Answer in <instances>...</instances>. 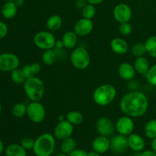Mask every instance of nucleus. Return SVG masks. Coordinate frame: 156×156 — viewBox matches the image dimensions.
I'll return each instance as SVG.
<instances>
[{
  "label": "nucleus",
  "instance_id": "obj_1",
  "mask_svg": "<svg viewBox=\"0 0 156 156\" xmlns=\"http://www.w3.org/2000/svg\"><path fill=\"white\" fill-rule=\"evenodd\" d=\"M149 100L142 91H129L122 97L120 101V108L126 116L133 118L143 117L147 112Z\"/></svg>",
  "mask_w": 156,
  "mask_h": 156
},
{
  "label": "nucleus",
  "instance_id": "obj_2",
  "mask_svg": "<svg viewBox=\"0 0 156 156\" xmlns=\"http://www.w3.org/2000/svg\"><path fill=\"white\" fill-rule=\"evenodd\" d=\"M56 146L54 135L45 133L40 135L34 141L33 152L36 156H51Z\"/></svg>",
  "mask_w": 156,
  "mask_h": 156
},
{
  "label": "nucleus",
  "instance_id": "obj_3",
  "mask_svg": "<svg viewBox=\"0 0 156 156\" xmlns=\"http://www.w3.org/2000/svg\"><path fill=\"white\" fill-rule=\"evenodd\" d=\"M24 85V91L30 101H40L45 92L44 82L37 76L26 79Z\"/></svg>",
  "mask_w": 156,
  "mask_h": 156
},
{
  "label": "nucleus",
  "instance_id": "obj_4",
  "mask_svg": "<svg viewBox=\"0 0 156 156\" xmlns=\"http://www.w3.org/2000/svg\"><path fill=\"white\" fill-rule=\"evenodd\" d=\"M117 96V89L111 84L99 85L93 92L94 103L101 107H105L112 103Z\"/></svg>",
  "mask_w": 156,
  "mask_h": 156
},
{
  "label": "nucleus",
  "instance_id": "obj_5",
  "mask_svg": "<svg viewBox=\"0 0 156 156\" xmlns=\"http://www.w3.org/2000/svg\"><path fill=\"white\" fill-rule=\"evenodd\" d=\"M70 61L75 68L83 70L89 66L91 63V56L85 47H77L73 49L71 53Z\"/></svg>",
  "mask_w": 156,
  "mask_h": 156
},
{
  "label": "nucleus",
  "instance_id": "obj_6",
  "mask_svg": "<svg viewBox=\"0 0 156 156\" xmlns=\"http://www.w3.org/2000/svg\"><path fill=\"white\" fill-rule=\"evenodd\" d=\"M56 37L53 32L50 30H42L34 36L33 42L38 49L43 50L53 49L56 43Z\"/></svg>",
  "mask_w": 156,
  "mask_h": 156
},
{
  "label": "nucleus",
  "instance_id": "obj_7",
  "mask_svg": "<svg viewBox=\"0 0 156 156\" xmlns=\"http://www.w3.org/2000/svg\"><path fill=\"white\" fill-rule=\"evenodd\" d=\"M27 116L34 123H41L46 117V109L40 101H31L27 105Z\"/></svg>",
  "mask_w": 156,
  "mask_h": 156
},
{
  "label": "nucleus",
  "instance_id": "obj_8",
  "mask_svg": "<svg viewBox=\"0 0 156 156\" xmlns=\"http://www.w3.org/2000/svg\"><path fill=\"white\" fill-rule=\"evenodd\" d=\"M20 59L12 53H3L0 54V70L2 72H12L18 68Z\"/></svg>",
  "mask_w": 156,
  "mask_h": 156
},
{
  "label": "nucleus",
  "instance_id": "obj_9",
  "mask_svg": "<svg viewBox=\"0 0 156 156\" xmlns=\"http://www.w3.org/2000/svg\"><path fill=\"white\" fill-rule=\"evenodd\" d=\"M134 122L132 117L129 116H122L120 118L117 119L115 123L116 131L120 135L128 136L133 133L134 130Z\"/></svg>",
  "mask_w": 156,
  "mask_h": 156
},
{
  "label": "nucleus",
  "instance_id": "obj_10",
  "mask_svg": "<svg viewBox=\"0 0 156 156\" xmlns=\"http://www.w3.org/2000/svg\"><path fill=\"white\" fill-rule=\"evenodd\" d=\"M132 9L126 3H119L113 10L114 18L118 23L129 22L132 18Z\"/></svg>",
  "mask_w": 156,
  "mask_h": 156
},
{
  "label": "nucleus",
  "instance_id": "obj_11",
  "mask_svg": "<svg viewBox=\"0 0 156 156\" xmlns=\"http://www.w3.org/2000/svg\"><path fill=\"white\" fill-rule=\"evenodd\" d=\"M73 131H74L73 125L67 121L66 120H65L58 122L54 128L53 135H54L55 138L62 141L69 137H71L73 133Z\"/></svg>",
  "mask_w": 156,
  "mask_h": 156
},
{
  "label": "nucleus",
  "instance_id": "obj_12",
  "mask_svg": "<svg viewBox=\"0 0 156 156\" xmlns=\"http://www.w3.org/2000/svg\"><path fill=\"white\" fill-rule=\"evenodd\" d=\"M96 129L99 135L111 136L115 131V124L110 118L103 117L99 118L96 123Z\"/></svg>",
  "mask_w": 156,
  "mask_h": 156
},
{
  "label": "nucleus",
  "instance_id": "obj_13",
  "mask_svg": "<svg viewBox=\"0 0 156 156\" xmlns=\"http://www.w3.org/2000/svg\"><path fill=\"white\" fill-rule=\"evenodd\" d=\"M111 141L110 149L115 154H123L129 149L127 136L120 134L114 136L112 137Z\"/></svg>",
  "mask_w": 156,
  "mask_h": 156
},
{
  "label": "nucleus",
  "instance_id": "obj_14",
  "mask_svg": "<svg viewBox=\"0 0 156 156\" xmlns=\"http://www.w3.org/2000/svg\"><path fill=\"white\" fill-rule=\"evenodd\" d=\"M94 28V24L91 19L82 18L78 20L74 25V31L79 37L89 35Z\"/></svg>",
  "mask_w": 156,
  "mask_h": 156
},
{
  "label": "nucleus",
  "instance_id": "obj_15",
  "mask_svg": "<svg viewBox=\"0 0 156 156\" xmlns=\"http://www.w3.org/2000/svg\"><path fill=\"white\" fill-rule=\"evenodd\" d=\"M127 140L129 148L132 149L133 152H141L144 150L145 146H146V142L140 135L133 133L132 134L128 136Z\"/></svg>",
  "mask_w": 156,
  "mask_h": 156
},
{
  "label": "nucleus",
  "instance_id": "obj_16",
  "mask_svg": "<svg viewBox=\"0 0 156 156\" xmlns=\"http://www.w3.org/2000/svg\"><path fill=\"white\" fill-rule=\"evenodd\" d=\"M136 70L133 65L129 62H123L118 67V74L123 80L129 82L134 79L136 75Z\"/></svg>",
  "mask_w": 156,
  "mask_h": 156
},
{
  "label": "nucleus",
  "instance_id": "obj_17",
  "mask_svg": "<svg viewBox=\"0 0 156 156\" xmlns=\"http://www.w3.org/2000/svg\"><path fill=\"white\" fill-rule=\"evenodd\" d=\"M111 146V141L108 137L104 136H99L96 137L92 142V149L100 154L108 152Z\"/></svg>",
  "mask_w": 156,
  "mask_h": 156
},
{
  "label": "nucleus",
  "instance_id": "obj_18",
  "mask_svg": "<svg viewBox=\"0 0 156 156\" xmlns=\"http://www.w3.org/2000/svg\"><path fill=\"white\" fill-rule=\"evenodd\" d=\"M110 45L112 51L117 55L125 54L129 50L127 41L121 37H115L112 39Z\"/></svg>",
  "mask_w": 156,
  "mask_h": 156
},
{
  "label": "nucleus",
  "instance_id": "obj_19",
  "mask_svg": "<svg viewBox=\"0 0 156 156\" xmlns=\"http://www.w3.org/2000/svg\"><path fill=\"white\" fill-rule=\"evenodd\" d=\"M78 36L74 30H68L62 35V41L66 49H74L78 44Z\"/></svg>",
  "mask_w": 156,
  "mask_h": 156
},
{
  "label": "nucleus",
  "instance_id": "obj_20",
  "mask_svg": "<svg viewBox=\"0 0 156 156\" xmlns=\"http://www.w3.org/2000/svg\"><path fill=\"white\" fill-rule=\"evenodd\" d=\"M133 66L136 73L145 76L149 71L151 66L150 62L147 58L145 57V56H140V57H136L135 62H134Z\"/></svg>",
  "mask_w": 156,
  "mask_h": 156
},
{
  "label": "nucleus",
  "instance_id": "obj_21",
  "mask_svg": "<svg viewBox=\"0 0 156 156\" xmlns=\"http://www.w3.org/2000/svg\"><path fill=\"white\" fill-rule=\"evenodd\" d=\"M18 12V6L14 2H6L2 8V15L5 19H12Z\"/></svg>",
  "mask_w": 156,
  "mask_h": 156
},
{
  "label": "nucleus",
  "instance_id": "obj_22",
  "mask_svg": "<svg viewBox=\"0 0 156 156\" xmlns=\"http://www.w3.org/2000/svg\"><path fill=\"white\" fill-rule=\"evenodd\" d=\"M62 20L59 15H53L47 19L46 27L51 32L58 31L62 27Z\"/></svg>",
  "mask_w": 156,
  "mask_h": 156
},
{
  "label": "nucleus",
  "instance_id": "obj_23",
  "mask_svg": "<svg viewBox=\"0 0 156 156\" xmlns=\"http://www.w3.org/2000/svg\"><path fill=\"white\" fill-rule=\"evenodd\" d=\"M6 156H27V150L21 144L12 143L5 148Z\"/></svg>",
  "mask_w": 156,
  "mask_h": 156
},
{
  "label": "nucleus",
  "instance_id": "obj_24",
  "mask_svg": "<svg viewBox=\"0 0 156 156\" xmlns=\"http://www.w3.org/2000/svg\"><path fill=\"white\" fill-rule=\"evenodd\" d=\"M41 65L39 62H33L30 64H27L22 68V71L25 76L26 79L36 76L41 71Z\"/></svg>",
  "mask_w": 156,
  "mask_h": 156
},
{
  "label": "nucleus",
  "instance_id": "obj_25",
  "mask_svg": "<svg viewBox=\"0 0 156 156\" xmlns=\"http://www.w3.org/2000/svg\"><path fill=\"white\" fill-rule=\"evenodd\" d=\"M66 120L69 122L70 123L75 125H79L83 122L84 116L81 112L78 111H69L66 115Z\"/></svg>",
  "mask_w": 156,
  "mask_h": 156
},
{
  "label": "nucleus",
  "instance_id": "obj_26",
  "mask_svg": "<svg viewBox=\"0 0 156 156\" xmlns=\"http://www.w3.org/2000/svg\"><path fill=\"white\" fill-rule=\"evenodd\" d=\"M76 147V142L73 137H69L66 140H62V143L60 145V149L62 151V153L69 155L70 152H73Z\"/></svg>",
  "mask_w": 156,
  "mask_h": 156
},
{
  "label": "nucleus",
  "instance_id": "obj_27",
  "mask_svg": "<svg viewBox=\"0 0 156 156\" xmlns=\"http://www.w3.org/2000/svg\"><path fill=\"white\" fill-rule=\"evenodd\" d=\"M56 59H57V56H56V51L53 49L44 50L41 56L43 63L47 66L53 65L56 61Z\"/></svg>",
  "mask_w": 156,
  "mask_h": 156
},
{
  "label": "nucleus",
  "instance_id": "obj_28",
  "mask_svg": "<svg viewBox=\"0 0 156 156\" xmlns=\"http://www.w3.org/2000/svg\"><path fill=\"white\" fill-rule=\"evenodd\" d=\"M144 133L147 138L153 140L156 138V119L148 121L144 127Z\"/></svg>",
  "mask_w": 156,
  "mask_h": 156
},
{
  "label": "nucleus",
  "instance_id": "obj_29",
  "mask_svg": "<svg viewBox=\"0 0 156 156\" xmlns=\"http://www.w3.org/2000/svg\"><path fill=\"white\" fill-rule=\"evenodd\" d=\"M146 53L150 56L156 58V35L151 36L145 41Z\"/></svg>",
  "mask_w": 156,
  "mask_h": 156
},
{
  "label": "nucleus",
  "instance_id": "obj_30",
  "mask_svg": "<svg viewBox=\"0 0 156 156\" xmlns=\"http://www.w3.org/2000/svg\"><path fill=\"white\" fill-rule=\"evenodd\" d=\"M11 79L16 85H22L26 81V77L22 71V69L17 68L11 72Z\"/></svg>",
  "mask_w": 156,
  "mask_h": 156
},
{
  "label": "nucleus",
  "instance_id": "obj_31",
  "mask_svg": "<svg viewBox=\"0 0 156 156\" xmlns=\"http://www.w3.org/2000/svg\"><path fill=\"white\" fill-rule=\"evenodd\" d=\"M27 107L24 103H17L13 106L12 110V113L14 117L17 118H21L27 115Z\"/></svg>",
  "mask_w": 156,
  "mask_h": 156
},
{
  "label": "nucleus",
  "instance_id": "obj_32",
  "mask_svg": "<svg viewBox=\"0 0 156 156\" xmlns=\"http://www.w3.org/2000/svg\"><path fill=\"white\" fill-rule=\"evenodd\" d=\"M131 53L136 57H140V56H144L146 53V49L145 44L143 43H136L133 44L131 47Z\"/></svg>",
  "mask_w": 156,
  "mask_h": 156
},
{
  "label": "nucleus",
  "instance_id": "obj_33",
  "mask_svg": "<svg viewBox=\"0 0 156 156\" xmlns=\"http://www.w3.org/2000/svg\"><path fill=\"white\" fill-rule=\"evenodd\" d=\"M96 15L95 6L91 4H87L83 9H82V18H87V19H92Z\"/></svg>",
  "mask_w": 156,
  "mask_h": 156
},
{
  "label": "nucleus",
  "instance_id": "obj_34",
  "mask_svg": "<svg viewBox=\"0 0 156 156\" xmlns=\"http://www.w3.org/2000/svg\"><path fill=\"white\" fill-rule=\"evenodd\" d=\"M146 79L150 85L156 86V63L150 66L146 75Z\"/></svg>",
  "mask_w": 156,
  "mask_h": 156
},
{
  "label": "nucleus",
  "instance_id": "obj_35",
  "mask_svg": "<svg viewBox=\"0 0 156 156\" xmlns=\"http://www.w3.org/2000/svg\"><path fill=\"white\" fill-rule=\"evenodd\" d=\"M119 33L122 35V36H129L133 30V27L129 22H124L120 23L118 27Z\"/></svg>",
  "mask_w": 156,
  "mask_h": 156
},
{
  "label": "nucleus",
  "instance_id": "obj_36",
  "mask_svg": "<svg viewBox=\"0 0 156 156\" xmlns=\"http://www.w3.org/2000/svg\"><path fill=\"white\" fill-rule=\"evenodd\" d=\"M34 140H33L30 137H24L22 140H21V143L20 144L22 146L24 149L26 150H33L34 146Z\"/></svg>",
  "mask_w": 156,
  "mask_h": 156
},
{
  "label": "nucleus",
  "instance_id": "obj_37",
  "mask_svg": "<svg viewBox=\"0 0 156 156\" xmlns=\"http://www.w3.org/2000/svg\"><path fill=\"white\" fill-rule=\"evenodd\" d=\"M9 32V28L5 23L0 21V39H3L5 37Z\"/></svg>",
  "mask_w": 156,
  "mask_h": 156
},
{
  "label": "nucleus",
  "instance_id": "obj_38",
  "mask_svg": "<svg viewBox=\"0 0 156 156\" xmlns=\"http://www.w3.org/2000/svg\"><path fill=\"white\" fill-rule=\"evenodd\" d=\"M69 156H88V152L84 149H75L73 152L69 154Z\"/></svg>",
  "mask_w": 156,
  "mask_h": 156
},
{
  "label": "nucleus",
  "instance_id": "obj_39",
  "mask_svg": "<svg viewBox=\"0 0 156 156\" xmlns=\"http://www.w3.org/2000/svg\"><path fill=\"white\" fill-rule=\"evenodd\" d=\"M127 87L129 89V91H136V90H138V88H139L138 82L134 80V79H132V80L129 81V83H128Z\"/></svg>",
  "mask_w": 156,
  "mask_h": 156
},
{
  "label": "nucleus",
  "instance_id": "obj_40",
  "mask_svg": "<svg viewBox=\"0 0 156 156\" xmlns=\"http://www.w3.org/2000/svg\"><path fill=\"white\" fill-rule=\"evenodd\" d=\"M87 4L88 2L86 0H76L75 2V5L78 9H82Z\"/></svg>",
  "mask_w": 156,
  "mask_h": 156
},
{
  "label": "nucleus",
  "instance_id": "obj_41",
  "mask_svg": "<svg viewBox=\"0 0 156 156\" xmlns=\"http://www.w3.org/2000/svg\"><path fill=\"white\" fill-rule=\"evenodd\" d=\"M140 156H156V152L153 150H143L140 152Z\"/></svg>",
  "mask_w": 156,
  "mask_h": 156
},
{
  "label": "nucleus",
  "instance_id": "obj_42",
  "mask_svg": "<svg viewBox=\"0 0 156 156\" xmlns=\"http://www.w3.org/2000/svg\"><path fill=\"white\" fill-rule=\"evenodd\" d=\"M64 47V44L62 42V40H56V43H55V47L54 48L56 50H62Z\"/></svg>",
  "mask_w": 156,
  "mask_h": 156
},
{
  "label": "nucleus",
  "instance_id": "obj_43",
  "mask_svg": "<svg viewBox=\"0 0 156 156\" xmlns=\"http://www.w3.org/2000/svg\"><path fill=\"white\" fill-rule=\"evenodd\" d=\"M88 4L93 5H99L104 2V0H86Z\"/></svg>",
  "mask_w": 156,
  "mask_h": 156
},
{
  "label": "nucleus",
  "instance_id": "obj_44",
  "mask_svg": "<svg viewBox=\"0 0 156 156\" xmlns=\"http://www.w3.org/2000/svg\"><path fill=\"white\" fill-rule=\"evenodd\" d=\"M151 147H152V150H153L154 152H156V138L153 139L152 140V143H151Z\"/></svg>",
  "mask_w": 156,
  "mask_h": 156
},
{
  "label": "nucleus",
  "instance_id": "obj_45",
  "mask_svg": "<svg viewBox=\"0 0 156 156\" xmlns=\"http://www.w3.org/2000/svg\"><path fill=\"white\" fill-rule=\"evenodd\" d=\"M14 2L15 3L18 7H20V6H22L24 3V0H14Z\"/></svg>",
  "mask_w": 156,
  "mask_h": 156
},
{
  "label": "nucleus",
  "instance_id": "obj_46",
  "mask_svg": "<svg viewBox=\"0 0 156 156\" xmlns=\"http://www.w3.org/2000/svg\"><path fill=\"white\" fill-rule=\"evenodd\" d=\"M88 156H101V154L93 150L91 152H88Z\"/></svg>",
  "mask_w": 156,
  "mask_h": 156
},
{
  "label": "nucleus",
  "instance_id": "obj_47",
  "mask_svg": "<svg viewBox=\"0 0 156 156\" xmlns=\"http://www.w3.org/2000/svg\"><path fill=\"white\" fill-rule=\"evenodd\" d=\"M3 151H4V144H3L2 140L0 139V155H1V154L2 153Z\"/></svg>",
  "mask_w": 156,
  "mask_h": 156
},
{
  "label": "nucleus",
  "instance_id": "obj_48",
  "mask_svg": "<svg viewBox=\"0 0 156 156\" xmlns=\"http://www.w3.org/2000/svg\"><path fill=\"white\" fill-rule=\"evenodd\" d=\"M66 120V116L64 115H59V117H58V122L59 121H62V120Z\"/></svg>",
  "mask_w": 156,
  "mask_h": 156
},
{
  "label": "nucleus",
  "instance_id": "obj_49",
  "mask_svg": "<svg viewBox=\"0 0 156 156\" xmlns=\"http://www.w3.org/2000/svg\"><path fill=\"white\" fill-rule=\"evenodd\" d=\"M55 156H69V155H66V154H64V153H61V154H58V155Z\"/></svg>",
  "mask_w": 156,
  "mask_h": 156
},
{
  "label": "nucleus",
  "instance_id": "obj_50",
  "mask_svg": "<svg viewBox=\"0 0 156 156\" xmlns=\"http://www.w3.org/2000/svg\"><path fill=\"white\" fill-rule=\"evenodd\" d=\"M133 156H140V152H135V153L133 154Z\"/></svg>",
  "mask_w": 156,
  "mask_h": 156
},
{
  "label": "nucleus",
  "instance_id": "obj_51",
  "mask_svg": "<svg viewBox=\"0 0 156 156\" xmlns=\"http://www.w3.org/2000/svg\"><path fill=\"white\" fill-rule=\"evenodd\" d=\"M2 104L1 102H0V115H1L2 114Z\"/></svg>",
  "mask_w": 156,
  "mask_h": 156
},
{
  "label": "nucleus",
  "instance_id": "obj_52",
  "mask_svg": "<svg viewBox=\"0 0 156 156\" xmlns=\"http://www.w3.org/2000/svg\"><path fill=\"white\" fill-rule=\"evenodd\" d=\"M3 1H5V2H13L14 0H3Z\"/></svg>",
  "mask_w": 156,
  "mask_h": 156
}]
</instances>
